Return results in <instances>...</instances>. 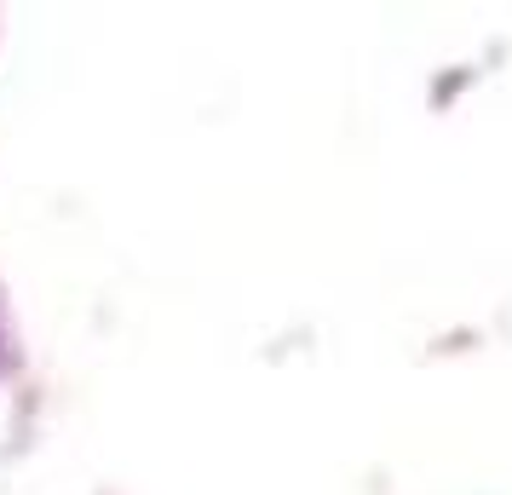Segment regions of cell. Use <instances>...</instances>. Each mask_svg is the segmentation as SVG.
I'll return each instance as SVG.
<instances>
[{"instance_id": "1", "label": "cell", "mask_w": 512, "mask_h": 495, "mask_svg": "<svg viewBox=\"0 0 512 495\" xmlns=\"http://www.w3.org/2000/svg\"><path fill=\"white\" fill-rule=\"evenodd\" d=\"M18 363V352H12V334H6V317H0V375Z\"/></svg>"}]
</instances>
